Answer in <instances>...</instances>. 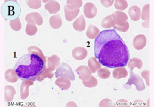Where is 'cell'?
<instances>
[{"label":"cell","mask_w":154,"mask_h":107,"mask_svg":"<svg viewBox=\"0 0 154 107\" xmlns=\"http://www.w3.org/2000/svg\"><path fill=\"white\" fill-rule=\"evenodd\" d=\"M94 54L101 65L110 69L125 67L130 56L127 46L114 29L100 32L94 41Z\"/></svg>","instance_id":"6da1fadb"},{"label":"cell","mask_w":154,"mask_h":107,"mask_svg":"<svg viewBox=\"0 0 154 107\" xmlns=\"http://www.w3.org/2000/svg\"><path fill=\"white\" fill-rule=\"evenodd\" d=\"M45 66L44 60L35 54H27L19 59L14 70L20 79L36 80L43 72Z\"/></svg>","instance_id":"7a4b0ae2"},{"label":"cell","mask_w":154,"mask_h":107,"mask_svg":"<svg viewBox=\"0 0 154 107\" xmlns=\"http://www.w3.org/2000/svg\"><path fill=\"white\" fill-rule=\"evenodd\" d=\"M1 12L6 20H14L19 18L21 9L16 1H7L2 6Z\"/></svg>","instance_id":"3957f363"},{"label":"cell","mask_w":154,"mask_h":107,"mask_svg":"<svg viewBox=\"0 0 154 107\" xmlns=\"http://www.w3.org/2000/svg\"><path fill=\"white\" fill-rule=\"evenodd\" d=\"M56 78L65 77L70 79L71 81H74L75 76L71 68V66L67 63L62 62L58 66L55 73Z\"/></svg>","instance_id":"277c9868"},{"label":"cell","mask_w":154,"mask_h":107,"mask_svg":"<svg viewBox=\"0 0 154 107\" xmlns=\"http://www.w3.org/2000/svg\"><path fill=\"white\" fill-rule=\"evenodd\" d=\"M134 84L136 86L137 90L143 91L145 89V84L142 78L136 74H135L133 70L130 71V78L128 79V82L124 85V87L126 89H130L131 86Z\"/></svg>","instance_id":"5b68a950"},{"label":"cell","mask_w":154,"mask_h":107,"mask_svg":"<svg viewBox=\"0 0 154 107\" xmlns=\"http://www.w3.org/2000/svg\"><path fill=\"white\" fill-rule=\"evenodd\" d=\"M46 58V63L45 65L49 71H54L60 65V58L57 56L53 55L51 57H47Z\"/></svg>","instance_id":"8992f818"},{"label":"cell","mask_w":154,"mask_h":107,"mask_svg":"<svg viewBox=\"0 0 154 107\" xmlns=\"http://www.w3.org/2000/svg\"><path fill=\"white\" fill-rule=\"evenodd\" d=\"M25 20L28 22V23L36 24L38 25H42L43 23V17L38 12L29 13L25 17Z\"/></svg>","instance_id":"52a82bcc"},{"label":"cell","mask_w":154,"mask_h":107,"mask_svg":"<svg viewBox=\"0 0 154 107\" xmlns=\"http://www.w3.org/2000/svg\"><path fill=\"white\" fill-rule=\"evenodd\" d=\"M84 15L88 19H93L97 14V8L92 3H87L83 7Z\"/></svg>","instance_id":"ba28073f"},{"label":"cell","mask_w":154,"mask_h":107,"mask_svg":"<svg viewBox=\"0 0 154 107\" xmlns=\"http://www.w3.org/2000/svg\"><path fill=\"white\" fill-rule=\"evenodd\" d=\"M33 80H24L20 86V98L22 100L26 99L29 95V87L33 84Z\"/></svg>","instance_id":"9c48e42d"},{"label":"cell","mask_w":154,"mask_h":107,"mask_svg":"<svg viewBox=\"0 0 154 107\" xmlns=\"http://www.w3.org/2000/svg\"><path fill=\"white\" fill-rule=\"evenodd\" d=\"M147 39L145 35L140 34L137 35L133 39V44L136 50H142L146 46Z\"/></svg>","instance_id":"30bf717a"},{"label":"cell","mask_w":154,"mask_h":107,"mask_svg":"<svg viewBox=\"0 0 154 107\" xmlns=\"http://www.w3.org/2000/svg\"><path fill=\"white\" fill-rule=\"evenodd\" d=\"M112 16L115 25H119L125 23L128 20V16L125 13L119 11H115L113 14H112Z\"/></svg>","instance_id":"8fae6325"},{"label":"cell","mask_w":154,"mask_h":107,"mask_svg":"<svg viewBox=\"0 0 154 107\" xmlns=\"http://www.w3.org/2000/svg\"><path fill=\"white\" fill-rule=\"evenodd\" d=\"M72 56L77 60H82L85 59L88 55L87 50L83 47H76L72 50Z\"/></svg>","instance_id":"7c38bea8"},{"label":"cell","mask_w":154,"mask_h":107,"mask_svg":"<svg viewBox=\"0 0 154 107\" xmlns=\"http://www.w3.org/2000/svg\"><path fill=\"white\" fill-rule=\"evenodd\" d=\"M80 12V9H73L70 8L67 5L64 6V13H65V17L67 21L71 22L75 19L79 13Z\"/></svg>","instance_id":"4fadbf2b"},{"label":"cell","mask_w":154,"mask_h":107,"mask_svg":"<svg viewBox=\"0 0 154 107\" xmlns=\"http://www.w3.org/2000/svg\"><path fill=\"white\" fill-rule=\"evenodd\" d=\"M71 80L65 77H59L56 79L55 84L62 90H67L71 86Z\"/></svg>","instance_id":"5bb4252c"},{"label":"cell","mask_w":154,"mask_h":107,"mask_svg":"<svg viewBox=\"0 0 154 107\" xmlns=\"http://www.w3.org/2000/svg\"><path fill=\"white\" fill-rule=\"evenodd\" d=\"M82 82L83 85L88 88H92L97 85L98 81L97 79L91 75L85 76L82 78Z\"/></svg>","instance_id":"9a60e30c"},{"label":"cell","mask_w":154,"mask_h":107,"mask_svg":"<svg viewBox=\"0 0 154 107\" xmlns=\"http://www.w3.org/2000/svg\"><path fill=\"white\" fill-rule=\"evenodd\" d=\"M45 8L50 13L54 14L60 9V5L56 1H48L45 5Z\"/></svg>","instance_id":"2e32d148"},{"label":"cell","mask_w":154,"mask_h":107,"mask_svg":"<svg viewBox=\"0 0 154 107\" xmlns=\"http://www.w3.org/2000/svg\"><path fill=\"white\" fill-rule=\"evenodd\" d=\"M73 29L78 32H83L85 30L86 27V21L83 15L80 16L77 18L73 23Z\"/></svg>","instance_id":"e0dca14e"},{"label":"cell","mask_w":154,"mask_h":107,"mask_svg":"<svg viewBox=\"0 0 154 107\" xmlns=\"http://www.w3.org/2000/svg\"><path fill=\"white\" fill-rule=\"evenodd\" d=\"M49 25L54 30L59 29L62 25V18L59 14H56L51 16L49 19Z\"/></svg>","instance_id":"ac0fdd59"},{"label":"cell","mask_w":154,"mask_h":107,"mask_svg":"<svg viewBox=\"0 0 154 107\" xmlns=\"http://www.w3.org/2000/svg\"><path fill=\"white\" fill-rule=\"evenodd\" d=\"M128 14H129L130 17L133 21H137L140 18L141 11L138 6H133L128 11Z\"/></svg>","instance_id":"d6986e66"},{"label":"cell","mask_w":154,"mask_h":107,"mask_svg":"<svg viewBox=\"0 0 154 107\" xmlns=\"http://www.w3.org/2000/svg\"><path fill=\"white\" fill-rule=\"evenodd\" d=\"M88 65L89 69L93 73H96V71L101 68V64L97 61V59L95 57H91L88 59Z\"/></svg>","instance_id":"ffe728a7"},{"label":"cell","mask_w":154,"mask_h":107,"mask_svg":"<svg viewBox=\"0 0 154 107\" xmlns=\"http://www.w3.org/2000/svg\"><path fill=\"white\" fill-rule=\"evenodd\" d=\"M99 33H100V31L98 29V28L96 27V26L92 24H90L88 26L86 34V36L89 39H94L97 37Z\"/></svg>","instance_id":"44dd1931"},{"label":"cell","mask_w":154,"mask_h":107,"mask_svg":"<svg viewBox=\"0 0 154 107\" xmlns=\"http://www.w3.org/2000/svg\"><path fill=\"white\" fill-rule=\"evenodd\" d=\"M128 76V72L125 67H117L113 71V77L116 79L126 78Z\"/></svg>","instance_id":"7402d4cb"},{"label":"cell","mask_w":154,"mask_h":107,"mask_svg":"<svg viewBox=\"0 0 154 107\" xmlns=\"http://www.w3.org/2000/svg\"><path fill=\"white\" fill-rule=\"evenodd\" d=\"M127 65L131 70H133L134 67H137L139 70H140L143 66V62L140 59L133 57L131 59H129Z\"/></svg>","instance_id":"603a6c76"},{"label":"cell","mask_w":154,"mask_h":107,"mask_svg":"<svg viewBox=\"0 0 154 107\" xmlns=\"http://www.w3.org/2000/svg\"><path fill=\"white\" fill-rule=\"evenodd\" d=\"M5 78L8 82L16 83L19 78L14 69H9L5 73Z\"/></svg>","instance_id":"cb8c5ba5"},{"label":"cell","mask_w":154,"mask_h":107,"mask_svg":"<svg viewBox=\"0 0 154 107\" xmlns=\"http://www.w3.org/2000/svg\"><path fill=\"white\" fill-rule=\"evenodd\" d=\"M16 93L15 89L11 86L5 87V100L6 102H12L13 97Z\"/></svg>","instance_id":"d4e9b609"},{"label":"cell","mask_w":154,"mask_h":107,"mask_svg":"<svg viewBox=\"0 0 154 107\" xmlns=\"http://www.w3.org/2000/svg\"><path fill=\"white\" fill-rule=\"evenodd\" d=\"M76 72L78 73L79 78L80 79H82V78L86 75L92 74V72H91V70L89 69V68L87 66H85V65L79 66L76 70Z\"/></svg>","instance_id":"484cf974"},{"label":"cell","mask_w":154,"mask_h":107,"mask_svg":"<svg viewBox=\"0 0 154 107\" xmlns=\"http://www.w3.org/2000/svg\"><path fill=\"white\" fill-rule=\"evenodd\" d=\"M115 23L113 20L112 15L106 17L104 19H102L101 22L102 27H103L104 29H111L113 27Z\"/></svg>","instance_id":"4316f807"},{"label":"cell","mask_w":154,"mask_h":107,"mask_svg":"<svg viewBox=\"0 0 154 107\" xmlns=\"http://www.w3.org/2000/svg\"><path fill=\"white\" fill-rule=\"evenodd\" d=\"M53 76H54L53 73L52 72H51V71H49V70L47 69L46 66V65H45V69H44L43 72L41 73V75H40L39 76H38V77L37 78L36 80H38V81L41 82V81H43V80L44 79H45V78H50V79L52 78L53 77Z\"/></svg>","instance_id":"83f0119b"},{"label":"cell","mask_w":154,"mask_h":107,"mask_svg":"<svg viewBox=\"0 0 154 107\" xmlns=\"http://www.w3.org/2000/svg\"><path fill=\"white\" fill-rule=\"evenodd\" d=\"M28 51L30 54H36L38 56H40L44 60L45 64L46 63V57L44 56L43 52L42 51V50L40 49H39L36 46H30V47H28Z\"/></svg>","instance_id":"f1b7e54d"},{"label":"cell","mask_w":154,"mask_h":107,"mask_svg":"<svg viewBox=\"0 0 154 107\" xmlns=\"http://www.w3.org/2000/svg\"><path fill=\"white\" fill-rule=\"evenodd\" d=\"M38 29L35 24L27 23L26 28H25V32L29 36H34L36 34Z\"/></svg>","instance_id":"f546056e"},{"label":"cell","mask_w":154,"mask_h":107,"mask_svg":"<svg viewBox=\"0 0 154 107\" xmlns=\"http://www.w3.org/2000/svg\"><path fill=\"white\" fill-rule=\"evenodd\" d=\"M97 75L101 79H107L110 76V72L106 68H100L97 70Z\"/></svg>","instance_id":"4dcf8cb0"},{"label":"cell","mask_w":154,"mask_h":107,"mask_svg":"<svg viewBox=\"0 0 154 107\" xmlns=\"http://www.w3.org/2000/svg\"><path fill=\"white\" fill-rule=\"evenodd\" d=\"M115 8L117 10L123 11L127 8L128 7V3L125 0H117L115 2Z\"/></svg>","instance_id":"1f68e13d"},{"label":"cell","mask_w":154,"mask_h":107,"mask_svg":"<svg viewBox=\"0 0 154 107\" xmlns=\"http://www.w3.org/2000/svg\"><path fill=\"white\" fill-rule=\"evenodd\" d=\"M9 25L11 29L16 32L22 29V25H21V22L19 18H17V19L14 20H11L10 22Z\"/></svg>","instance_id":"d6a6232c"},{"label":"cell","mask_w":154,"mask_h":107,"mask_svg":"<svg viewBox=\"0 0 154 107\" xmlns=\"http://www.w3.org/2000/svg\"><path fill=\"white\" fill-rule=\"evenodd\" d=\"M141 16V18L144 21H147V23L149 22V5L147 4L145 6H144L143 12H142V14Z\"/></svg>","instance_id":"836d02e7"},{"label":"cell","mask_w":154,"mask_h":107,"mask_svg":"<svg viewBox=\"0 0 154 107\" xmlns=\"http://www.w3.org/2000/svg\"><path fill=\"white\" fill-rule=\"evenodd\" d=\"M129 27H130V24L129 23H128V22H126L125 23H123V24H122V25H114L113 28H114V30H119L121 32H126L128 30V29H129Z\"/></svg>","instance_id":"e575fe53"},{"label":"cell","mask_w":154,"mask_h":107,"mask_svg":"<svg viewBox=\"0 0 154 107\" xmlns=\"http://www.w3.org/2000/svg\"><path fill=\"white\" fill-rule=\"evenodd\" d=\"M67 5L72 9H79L82 6V1H67Z\"/></svg>","instance_id":"d590c367"},{"label":"cell","mask_w":154,"mask_h":107,"mask_svg":"<svg viewBox=\"0 0 154 107\" xmlns=\"http://www.w3.org/2000/svg\"><path fill=\"white\" fill-rule=\"evenodd\" d=\"M26 3L29 7L32 9H38L42 6L41 1H27Z\"/></svg>","instance_id":"8d00e7d4"},{"label":"cell","mask_w":154,"mask_h":107,"mask_svg":"<svg viewBox=\"0 0 154 107\" xmlns=\"http://www.w3.org/2000/svg\"><path fill=\"white\" fill-rule=\"evenodd\" d=\"M149 73L150 72L149 70H144L141 73V76L144 78L146 81V84L148 86H150V79H149Z\"/></svg>","instance_id":"74e56055"},{"label":"cell","mask_w":154,"mask_h":107,"mask_svg":"<svg viewBox=\"0 0 154 107\" xmlns=\"http://www.w3.org/2000/svg\"><path fill=\"white\" fill-rule=\"evenodd\" d=\"M101 3L105 7H110L113 3V1H100Z\"/></svg>","instance_id":"f35d334b"}]
</instances>
